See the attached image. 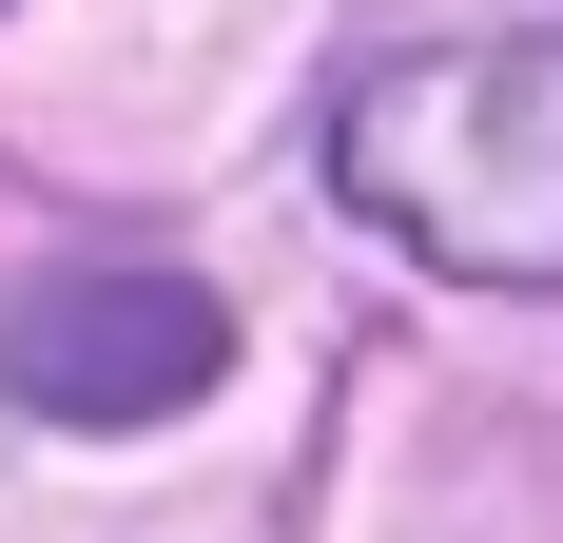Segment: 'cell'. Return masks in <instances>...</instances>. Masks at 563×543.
<instances>
[{"label": "cell", "mask_w": 563, "mask_h": 543, "mask_svg": "<svg viewBox=\"0 0 563 543\" xmlns=\"http://www.w3.org/2000/svg\"><path fill=\"white\" fill-rule=\"evenodd\" d=\"M331 195L466 291H563V40H408L350 78Z\"/></svg>", "instance_id": "obj_1"}, {"label": "cell", "mask_w": 563, "mask_h": 543, "mask_svg": "<svg viewBox=\"0 0 563 543\" xmlns=\"http://www.w3.org/2000/svg\"><path fill=\"white\" fill-rule=\"evenodd\" d=\"M214 350H233V311L195 272H156V253L20 272V311H0V388H20L40 428H156V408L214 388Z\"/></svg>", "instance_id": "obj_2"}]
</instances>
